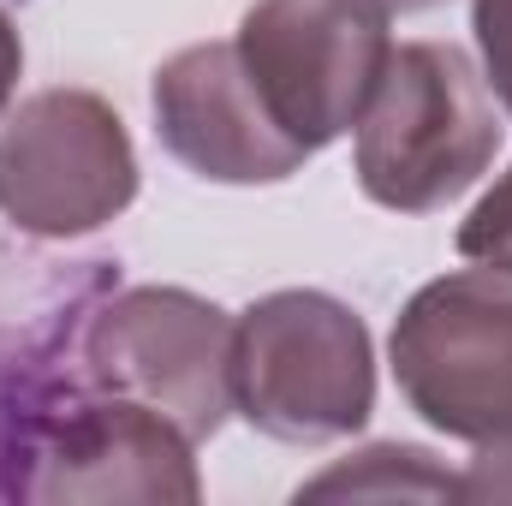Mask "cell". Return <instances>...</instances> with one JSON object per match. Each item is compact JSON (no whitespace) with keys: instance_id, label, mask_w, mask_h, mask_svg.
I'll return each instance as SVG.
<instances>
[{"instance_id":"7a4b0ae2","label":"cell","mask_w":512,"mask_h":506,"mask_svg":"<svg viewBox=\"0 0 512 506\" xmlns=\"http://www.w3.org/2000/svg\"><path fill=\"white\" fill-rule=\"evenodd\" d=\"M501 149V114L453 42H405L358 120V185L393 215H429L471 191Z\"/></svg>"},{"instance_id":"52a82bcc","label":"cell","mask_w":512,"mask_h":506,"mask_svg":"<svg viewBox=\"0 0 512 506\" xmlns=\"http://www.w3.org/2000/svg\"><path fill=\"white\" fill-rule=\"evenodd\" d=\"M155 131L215 185H274L304 167V149L251 84L239 42H197L155 72Z\"/></svg>"},{"instance_id":"3957f363","label":"cell","mask_w":512,"mask_h":506,"mask_svg":"<svg viewBox=\"0 0 512 506\" xmlns=\"http://www.w3.org/2000/svg\"><path fill=\"white\" fill-rule=\"evenodd\" d=\"M233 411L274 441H334L370 423V328L328 292H268L233 322Z\"/></svg>"},{"instance_id":"6da1fadb","label":"cell","mask_w":512,"mask_h":506,"mask_svg":"<svg viewBox=\"0 0 512 506\" xmlns=\"http://www.w3.org/2000/svg\"><path fill=\"white\" fill-rule=\"evenodd\" d=\"M405 405L477 447L465 495H512V274L465 268L429 280L393 322Z\"/></svg>"},{"instance_id":"277c9868","label":"cell","mask_w":512,"mask_h":506,"mask_svg":"<svg viewBox=\"0 0 512 506\" xmlns=\"http://www.w3.org/2000/svg\"><path fill=\"white\" fill-rule=\"evenodd\" d=\"M387 54V12L370 0H256L239 24V60L304 155L364 120Z\"/></svg>"},{"instance_id":"5b68a950","label":"cell","mask_w":512,"mask_h":506,"mask_svg":"<svg viewBox=\"0 0 512 506\" xmlns=\"http://www.w3.org/2000/svg\"><path fill=\"white\" fill-rule=\"evenodd\" d=\"M137 197L120 114L90 90H42L0 126V215L36 239L108 227Z\"/></svg>"},{"instance_id":"8992f818","label":"cell","mask_w":512,"mask_h":506,"mask_svg":"<svg viewBox=\"0 0 512 506\" xmlns=\"http://www.w3.org/2000/svg\"><path fill=\"white\" fill-rule=\"evenodd\" d=\"M84 364L102 393L161 411L173 429L215 435L233 411V322L179 286H131L84 334Z\"/></svg>"},{"instance_id":"8fae6325","label":"cell","mask_w":512,"mask_h":506,"mask_svg":"<svg viewBox=\"0 0 512 506\" xmlns=\"http://www.w3.org/2000/svg\"><path fill=\"white\" fill-rule=\"evenodd\" d=\"M477 48H483L495 96L512 114V0H477Z\"/></svg>"},{"instance_id":"ba28073f","label":"cell","mask_w":512,"mask_h":506,"mask_svg":"<svg viewBox=\"0 0 512 506\" xmlns=\"http://www.w3.org/2000/svg\"><path fill=\"white\" fill-rule=\"evenodd\" d=\"M36 501H197L191 435L161 411L96 393L54 417L36 447Z\"/></svg>"},{"instance_id":"9c48e42d","label":"cell","mask_w":512,"mask_h":506,"mask_svg":"<svg viewBox=\"0 0 512 506\" xmlns=\"http://www.w3.org/2000/svg\"><path fill=\"white\" fill-rule=\"evenodd\" d=\"M304 495H465L447 471L429 465V453L417 447H370L358 453V465H340L328 477H316Z\"/></svg>"},{"instance_id":"4fadbf2b","label":"cell","mask_w":512,"mask_h":506,"mask_svg":"<svg viewBox=\"0 0 512 506\" xmlns=\"http://www.w3.org/2000/svg\"><path fill=\"white\" fill-rule=\"evenodd\" d=\"M370 6L393 18V12H429V6H447V0H370Z\"/></svg>"},{"instance_id":"7c38bea8","label":"cell","mask_w":512,"mask_h":506,"mask_svg":"<svg viewBox=\"0 0 512 506\" xmlns=\"http://www.w3.org/2000/svg\"><path fill=\"white\" fill-rule=\"evenodd\" d=\"M18 72H24V42H18V24L0 12V114H6V102L18 90Z\"/></svg>"},{"instance_id":"30bf717a","label":"cell","mask_w":512,"mask_h":506,"mask_svg":"<svg viewBox=\"0 0 512 506\" xmlns=\"http://www.w3.org/2000/svg\"><path fill=\"white\" fill-rule=\"evenodd\" d=\"M459 256L477 268H507L512 274V173L465 215L459 227Z\"/></svg>"}]
</instances>
